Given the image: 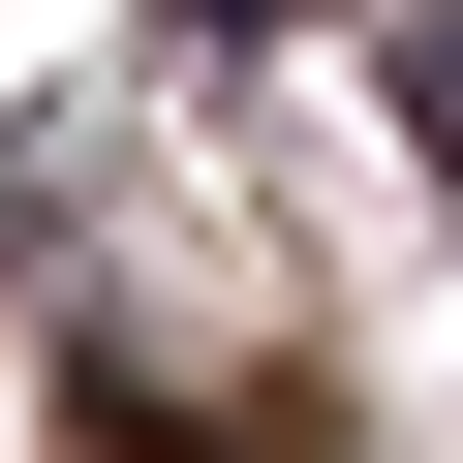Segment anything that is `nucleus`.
<instances>
[{"instance_id":"nucleus-1","label":"nucleus","mask_w":463,"mask_h":463,"mask_svg":"<svg viewBox=\"0 0 463 463\" xmlns=\"http://www.w3.org/2000/svg\"><path fill=\"white\" fill-rule=\"evenodd\" d=\"M402 124H432V185H463V32H402Z\"/></svg>"}]
</instances>
